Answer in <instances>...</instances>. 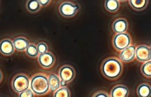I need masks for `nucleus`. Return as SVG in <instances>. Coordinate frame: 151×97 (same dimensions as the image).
<instances>
[{
    "mask_svg": "<svg viewBox=\"0 0 151 97\" xmlns=\"http://www.w3.org/2000/svg\"><path fill=\"white\" fill-rule=\"evenodd\" d=\"M123 66L119 60L116 58H110L105 60L102 66L104 75L107 78L115 79L122 73Z\"/></svg>",
    "mask_w": 151,
    "mask_h": 97,
    "instance_id": "nucleus-1",
    "label": "nucleus"
},
{
    "mask_svg": "<svg viewBox=\"0 0 151 97\" xmlns=\"http://www.w3.org/2000/svg\"><path fill=\"white\" fill-rule=\"evenodd\" d=\"M30 86L33 91L38 95L45 94L48 91L50 88L47 78L41 74L36 75L32 79Z\"/></svg>",
    "mask_w": 151,
    "mask_h": 97,
    "instance_id": "nucleus-2",
    "label": "nucleus"
},
{
    "mask_svg": "<svg viewBox=\"0 0 151 97\" xmlns=\"http://www.w3.org/2000/svg\"><path fill=\"white\" fill-rule=\"evenodd\" d=\"M29 82L27 77L24 74L17 75L12 82V87L15 91L21 93L26 91L29 86Z\"/></svg>",
    "mask_w": 151,
    "mask_h": 97,
    "instance_id": "nucleus-3",
    "label": "nucleus"
},
{
    "mask_svg": "<svg viewBox=\"0 0 151 97\" xmlns=\"http://www.w3.org/2000/svg\"><path fill=\"white\" fill-rule=\"evenodd\" d=\"M131 42L129 35L121 33L116 35L114 37L113 44L114 47L119 51H122L130 45Z\"/></svg>",
    "mask_w": 151,
    "mask_h": 97,
    "instance_id": "nucleus-4",
    "label": "nucleus"
},
{
    "mask_svg": "<svg viewBox=\"0 0 151 97\" xmlns=\"http://www.w3.org/2000/svg\"><path fill=\"white\" fill-rule=\"evenodd\" d=\"M79 8L78 5H75L71 2H64L60 6L59 11L64 17H72L76 14Z\"/></svg>",
    "mask_w": 151,
    "mask_h": 97,
    "instance_id": "nucleus-5",
    "label": "nucleus"
},
{
    "mask_svg": "<svg viewBox=\"0 0 151 97\" xmlns=\"http://www.w3.org/2000/svg\"><path fill=\"white\" fill-rule=\"evenodd\" d=\"M137 59L140 62H147L151 60V49L145 45H140L136 49Z\"/></svg>",
    "mask_w": 151,
    "mask_h": 97,
    "instance_id": "nucleus-6",
    "label": "nucleus"
},
{
    "mask_svg": "<svg viewBox=\"0 0 151 97\" xmlns=\"http://www.w3.org/2000/svg\"><path fill=\"white\" fill-rule=\"evenodd\" d=\"M136 49L135 46L132 45L122 50L120 54L121 60L126 63L132 61L136 56Z\"/></svg>",
    "mask_w": 151,
    "mask_h": 97,
    "instance_id": "nucleus-7",
    "label": "nucleus"
},
{
    "mask_svg": "<svg viewBox=\"0 0 151 97\" xmlns=\"http://www.w3.org/2000/svg\"><path fill=\"white\" fill-rule=\"evenodd\" d=\"M59 75L62 80L69 83L73 80L75 75L74 69L71 67L66 66L62 67L59 72Z\"/></svg>",
    "mask_w": 151,
    "mask_h": 97,
    "instance_id": "nucleus-8",
    "label": "nucleus"
},
{
    "mask_svg": "<svg viewBox=\"0 0 151 97\" xmlns=\"http://www.w3.org/2000/svg\"><path fill=\"white\" fill-rule=\"evenodd\" d=\"M55 58L53 55L49 52L41 54L38 58L39 64L45 68L51 67L55 63Z\"/></svg>",
    "mask_w": 151,
    "mask_h": 97,
    "instance_id": "nucleus-9",
    "label": "nucleus"
},
{
    "mask_svg": "<svg viewBox=\"0 0 151 97\" xmlns=\"http://www.w3.org/2000/svg\"><path fill=\"white\" fill-rule=\"evenodd\" d=\"M14 52L13 42L9 39H5L0 42V52L5 55H10Z\"/></svg>",
    "mask_w": 151,
    "mask_h": 97,
    "instance_id": "nucleus-10",
    "label": "nucleus"
},
{
    "mask_svg": "<svg viewBox=\"0 0 151 97\" xmlns=\"http://www.w3.org/2000/svg\"><path fill=\"white\" fill-rule=\"evenodd\" d=\"M127 27L128 24L125 19H118L113 23V30L117 33H124L127 30Z\"/></svg>",
    "mask_w": 151,
    "mask_h": 97,
    "instance_id": "nucleus-11",
    "label": "nucleus"
},
{
    "mask_svg": "<svg viewBox=\"0 0 151 97\" xmlns=\"http://www.w3.org/2000/svg\"><path fill=\"white\" fill-rule=\"evenodd\" d=\"M13 43L15 49L18 51H24L29 45L28 40L22 37L16 38Z\"/></svg>",
    "mask_w": 151,
    "mask_h": 97,
    "instance_id": "nucleus-12",
    "label": "nucleus"
},
{
    "mask_svg": "<svg viewBox=\"0 0 151 97\" xmlns=\"http://www.w3.org/2000/svg\"><path fill=\"white\" fill-rule=\"evenodd\" d=\"M129 93L128 89L124 86L119 85L112 89L111 96L112 97H127Z\"/></svg>",
    "mask_w": 151,
    "mask_h": 97,
    "instance_id": "nucleus-13",
    "label": "nucleus"
},
{
    "mask_svg": "<svg viewBox=\"0 0 151 97\" xmlns=\"http://www.w3.org/2000/svg\"><path fill=\"white\" fill-rule=\"evenodd\" d=\"M148 0H129V3L133 9L138 11L143 10L147 6Z\"/></svg>",
    "mask_w": 151,
    "mask_h": 97,
    "instance_id": "nucleus-14",
    "label": "nucleus"
},
{
    "mask_svg": "<svg viewBox=\"0 0 151 97\" xmlns=\"http://www.w3.org/2000/svg\"><path fill=\"white\" fill-rule=\"evenodd\" d=\"M48 80L50 88L52 92L56 91L60 87V79L56 74H50Z\"/></svg>",
    "mask_w": 151,
    "mask_h": 97,
    "instance_id": "nucleus-15",
    "label": "nucleus"
},
{
    "mask_svg": "<svg viewBox=\"0 0 151 97\" xmlns=\"http://www.w3.org/2000/svg\"><path fill=\"white\" fill-rule=\"evenodd\" d=\"M137 93L140 97H150L151 93V88L146 84H142L138 88Z\"/></svg>",
    "mask_w": 151,
    "mask_h": 97,
    "instance_id": "nucleus-16",
    "label": "nucleus"
},
{
    "mask_svg": "<svg viewBox=\"0 0 151 97\" xmlns=\"http://www.w3.org/2000/svg\"><path fill=\"white\" fill-rule=\"evenodd\" d=\"M106 8L110 12H116L119 8V4L118 0H106Z\"/></svg>",
    "mask_w": 151,
    "mask_h": 97,
    "instance_id": "nucleus-17",
    "label": "nucleus"
},
{
    "mask_svg": "<svg viewBox=\"0 0 151 97\" xmlns=\"http://www.w3.org/2000/svg\"><path fill=\"white\" fill-rule=\"evenodd\" d=\"M41 5L37 0H28L27 4V9L29 12L34 13L40 9Z\"/></svg>",
    "mask_w": 151,
    "mask_h": 97,
    "instance_id": "nucleus-18",
    "label": "nucleus"
},
{
    "mask_svg": "<svg viewBox=\"0 0 151 97\" xmlns=\"http://www.w3.org/2000/svg\"><path fill=\"white\" fill-rule=\"evenodd\" d=\"M26 49V53L30 57H36L39 53L37 47L34 45H29Z\"/></svg>",
    "mask_w": 151,
    "mask_h": 97,
    "instance_id": "nucleus-19",
    "label": "nucleus"
},
{
    "mask_svg": "<svg viewBox=\"0 0 151 97\" xmlns=\"http://www.w3.org/2000/svg\"><path fill=\"white\" fill-rule=\"evenodd\" d=\"M55 97H70L69 91L66 87H63L58 89L54 94Z\"/></svg>",
    "mask_w": 151,
    "mask_h": 97,
    "instance_id": "nucleus-20",
    "label": "nucleus"
},
{
    "mask_svg": "<svg viewBox=\"0 0 151 97\" xmlns=\"http://www.w3.org/2000/svg\"><path fill=\"white\" fill-rule=\"evenodd\" d=\"M142 72L143 74L147 77H151V61H148L144 64L142 67Z\"/></svg>",
    "mask_w": 151,
    "mask_h": 97,
    "instance_id": "nucleus-21",
    "label": "nucleus"
},
{
    "mask_svg": "<svg viewBox=\"0 0 151 97\" xmlns=\"http://www.w3.org/2000/svg\"><path fill=\"white\" fill-rule=\"evenodd\" d=\"M37 49L38 52L41 54L47 52L48 50V46L45 43L42 42L39 43L37 46Z\"/></svg>",
    "mask_w": 151,
    "mask_h": 97,
    "instance_id": "nucleus-22",
    "label": "nucleus"
},
{
    "mask_svg": "<svg viewBox=\"0 0 151 97\" xmlns=\"http://www.w3.org/2000/svg\"><path fill=\"white\" fill-rule=\"evenodd\" d=\"M19 97H34V93L31 90L27 89L26 91L21 92L19 94Z\"/></svg>",
    "mask_w": 151,
    "mask_h": 97,
    "instance_id": "nucleus-23",
    "label": "nucleus"
},
{
    "mask_svg": "<svg viewBox=\"0 0 151 97\" xmlns=\"http://www.w3.org/2000/svg\"><path fill=\"white\" fill-rule=\"evenodd\" d=\"M38 2L40 3L41 6H45L48 5L49 3L50 2V0H37Z\"/></svg>",
    "mask_w": 151,
    "mask_h": 97,
    "instance_id": "nucleus-24",
    "label": "nucleus"
},
{
    "mask_svg": "<svg viewBox=\"0 0 151 97\" xmlns=\"http://www.w3.org/2000/svg\"><path fill=\"white\" fill-rule=\"evenodd\" d=\"M95 97H108V95H107V94H106V93H105L99 92V93H97V94H96V95H95Z\"/></svg>",
    "mask_w": 151,
    "mask_h": 97,
    "instance_id": "nucleus-25",
    "label": "nucleus"
},
{
    "mask_svg": "<svg viewBox=\"0 0 151 97\" xmlns=\"http://www.w3.org/2000/svg\"><path fill=\"white\" fill-rule=\"evenodd\" d=\"M60 85H61V86L64 87V86H66V85H67V83L63 81V80H61V82H60Z\"/></svg>",
    "mask_w": 151,
    "mask_h": 97,
    "instance_id": "nucleus-26",
    "label": "nucleus"
},
{
    "mask_svg": "<svg viewBox=\"0 0 151 97\" xmlns=\"http://www.w3.org/2000/svg\"><path fill=\"white\" fill-rule=\"evenodd\" d=\"M2 79V74L1 73V72L0 71V82H1V80Z\"/></svg>",
    "mask_w": 151,
    "mask_h": 97,
    "instance_id": "nucleus-27",
    "label": "nucleus"
},
{
    "mask_svg": "<svg viewBox=\"0 0 151 97\" xmlns=\"http://www.w3.org/2000/svg\"><path fill=\"white\" fill-rule=\"evenodd\" d=\"M119 1H127V0H119Z\"/></svg>",
    "mask_w": 151,
    "mask_h": 97,
    "instance_id": "nucleus-28",
    "label": "nucleus"
}]
</instances>
